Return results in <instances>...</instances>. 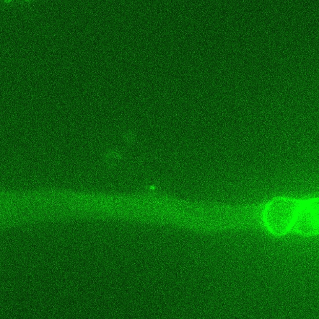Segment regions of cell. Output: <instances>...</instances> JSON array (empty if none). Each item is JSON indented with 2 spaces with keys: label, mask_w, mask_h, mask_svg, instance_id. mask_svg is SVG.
Segmentation results:
<instances>
[{
  "label": "cell",
  "mask_w": 319,
  "mask_h": 319,
  "mask_svg": "<svg viewBox=\"0 0 319 319\" xmlns=\"http://www.w3.org/2000/svg\"><path fill=\"white\" fill-rule=\"evenodd\" d=\"M25 1L28 2V3H31L32 2V0H25Z\"/></svg>",
  "instance_id": "cell-4"
},
{
  "label": "cell",
  "mask_w": 319,
  "mask_h": 319,
  "mask_svg": "<svg viewBox=\"0 0 319 319\" xmlns=\"http://www.w3.org/2000/svg\"><path fill=\"white\" fill-rule=\"evenodd\" d=\"M12 1V0H4V3L5 4H9Z\"/></svg>",
  "instance_id": "cell-3"
},
{
  "label": "cell",
  "mask_w": 319,
  "mask_h": 319,
  "mask_svg": "<svg viewBox=\"0 0 319 319\" xmlns=\"http://www.w3.org/2000/svg\"><path fill=\"white\" fill-rule=\"evenodd\" d=\"M302 202L297 200L279 198L272 200L264 211L267 229L276 237H282L292 229Z\"/></svg>",
  "instance_id": "cell-1"
},
{
  "label": "cell",
  "mask_w": 319,
  "mask_h": 319,
  "mask_svg": "<svg viewBox=\"0 0 319 319\" xmlns=\"http://www.w3.org/2000/svg\"><path fill=\"white\" fill-rule=\"evenodd\" d=\"M292 229L297 234L312 237L318 232V204L312 199L301 204Z\"/></svg>",
  "instance_id": "cell-2"
}]
</instances>
